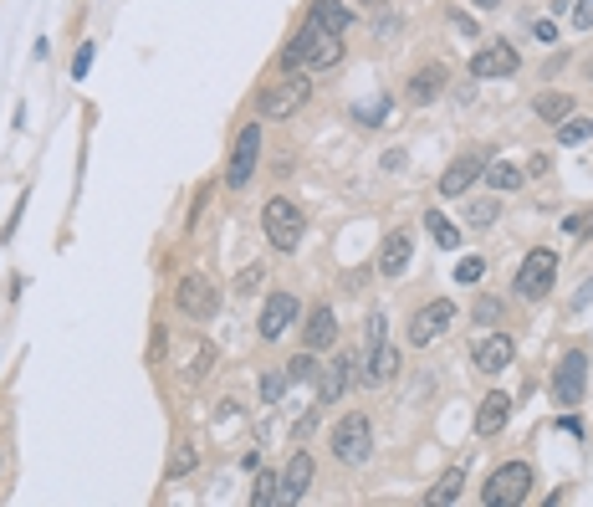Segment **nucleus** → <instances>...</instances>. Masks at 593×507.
Masks as SVG:
<instances>
[{
	"label": "nucleus",
	"instance_id": "1",
	"mask_svg": "<svg viewBox=\"0 0 593 507\" xmlns=\"http://www.w3.org/2000/svg\"><path fill=\"white\" fill-rule=\"evenodd\" d=\"M343 36L317 26V21H302L296 36L281 47V72H328V67L343 62Z\"/></svg>",
	"mask_w": 593,
	"mask_h": 507
},
{
	"label": "nucleus",
	"instance_id": "2",
	"mask_svg": "<svg viewBox=\"0 0 593 507\" xmlns=\"http://www.w3.org/2000/svg\"><path fill=\"white\" fill-rule=\"evenodd\" d=\"M261 231H266V241H271L277 252H296V241H302V231H307L302 206H296L292 195H271V200L261 206Z\"/></svg>",
	"mask_w": 593,
	"mask_h": 507
},
{
	"label": "nucleus",
	"instance_id": "3",
	"mask_svg": "<svg viewBox=\"0 0 593 507\" xmlns=\"http://www.w3.org/2000/svg\"><path fill=\"white\" fill-rule=\"evenodd\" d=\"M552 282H558V252H547V246L522 256V267H516V277H512L516 298H527V302H543L547 292H552Z\"/></svg>",
	"mask_w": 593,
	"mask_h": 507
},
{
	"label": "nucleus",
	"instance_id": "4",
	"mask_svg": "<svg viewBox=\"0 0 593 507\" xmlns=\"http://www.w3.org/2000/svg\"><path fill=\"white\" fill-rule=\"evenodd\" d=\"M527 492H532V466L527 461H506V466H497V472L486 476L481 502L486 507H516V502H527Z\"/></svg>",
	"mask_w": 593,
	"mask_h": 507
},
{
	"label": "nucleus",
	"instance_id": "5",
	"mask_svg": "<svg viewBox=\"0 0 593 507\" xmlns=\"http://www.w3.org/2000/svg\"><path fill=\"white\" fill-rule=\"evenodd\" d=\"M313 97V82H307V72H287L281 82H271L261 97H256V113L261 118H292L302 103Z\"/></svg>",
	"mask_w": 593,
	"mask_h": 507
},
{
	"label": "nucleus",
	"instance_id": "6",
	"mask_svg": "<svg viewBox=\"0 0 593 507\" xmlns=\"http://www.w3.org/2000/svg\"><path fill=\"white\" fill-rule=\"evenodd\" d=\"M588 395V354L583 349H568L552 369V400H558L562 410H578Z\"/></svg>",
	"mask_w": 593,
	"mask_h": 507
},
{
	"label": "nucleus",
	"instance_id": "7",
	"mask_svg": "<svg viewBox=\"0 0 593 507\" xmlns=\"http://www.w3.org/2000/svg\"><path fill=\"white\" fill-rule=\"evenodd\" d=\"M374 451V426H369V415H343L338 426H333V456L348 461V466H359L369 461Z\"/></svg>",
	"mask_w": 593,
	"mask_h": 507
},
{
	"label": "nucleus",
	"instance_id": "8",
	"mask_svg": "<svg viewBox=\"0 0 593 507\" xmlns=\"http://www.w3.org/2000/svg\"><path fill=\"white\" fill-rule=\"evenodd\" d=\"M256 159H261V124H246L231 143V164H225V185L231 190H246L251 175H256Z\"/></svg>",
	"mask_w": 593,
	"mask_h": 507
},
{
	"label": "nucleus",
	"instance_id": "9",
	"mask_svg": "<svg viewBox=\"0 0 593 507\" xmlns=\"http://www.w3.org/2000/svg\"><path fill=\"white\" fill-rule=\"evenodd\" d=\"M455 323V302L451 298H435V302H424L420 313H415V323H409V344L415 349H430L435 338H445Z\"/></svg>",
	"mask_w": 593,
	"mask_h": 507
},
{
	"label": "nucleus",
	"instance_id": "10",
	"mask_svg": "<svg viewBox=\"0 0 593 507\" xmlns=\"http://www.w3.org/2000/svg\"><path fill=\"white\" fill-rule=\"evenodd\" d=\"M174 308H179L185 318H195V323L215 318V308H220L215 282H210V277H185V282L174 287Z\"/></svg>",
	"mask_w": 593,
	"mask_h": 507
},
{
	"label": "nucleus",
	"instance_id": "11",
	"mask_svg": "<svg viewBox=\"0 0 593 507\" xmlns=\"http://www.w3.org/2000/svg\"><path fill=\"white\" fill-rule=\"evenodd\" d=\"M512 359H516V344H512V333H501V328L476 338V349H470V364L481 374H501V369H512Z\"/></svg>",
	"mask_w": 593,
	"mask_h": 507
},
{
	"label": "nucleus",
	"instance_id": "12",
	"mask_svg": "<svg viewBox=\"0 0 593 507\" xmlns=\"http://www.w3.org/2000/svg\"><path fill=\"white\" fill-rule=\"evenodd\" d=\"M516 62H522V57H516V47L497 36V41H486V47L476 51V57H470V78H481V82H491V78H512Z\"/></svg>",
	"mask_w": 593,
	"mask_h": 507
},
{
	"label": "nucleus",
	"instance_id": "13",
	"mask_svg": "<svg viewBox=\"0 0 593 507\" xmlns=\"http://www.w3.org/2000/svg\"><path fill=\"white\" fill-rule=\"evenodd\" d=\"M313 456L307 451H292V461L281 466V476H277V502H302L307 492H313Z\"/></svg>",
	"mask_w": 593,
	"mask_h": 507
},
{
	"label": "nucleus",
	"instance_id": "14",
	"mask_svg": "<svg viewBox=\"0 0 593 507\" xmlns=\"http://www.w3.org/2000/svg\"><path fill=\"white\" fill-rule=\"evenodd\" d=\"M296 318H302V308H296L292 292H271V298H266V308H261V318H256V333L271 344V338H281V333L292 328Z\"/></svg>",
	"mask_w": 593,
	"mask_h": 507
},
{
	"label": "nucleus",
	"instance_id": "15",
	"mask_svg": "<svg viewBox=\"0 0 593 507\" xmlns=\"http://www.w3.org/2000/svg\"><path fill=\"white\" fill-rule=\"evenodd\" d=\"M481 175H486V154H461V159H451V164H445V175H440V195H445V200H455V195H466Z\"/></svg>",
	"mask_w": 593,
	"mask_h": 507
},
{
	"label": "nucleus",
	"instance_id": "16",
	"mask_svg": "<svg viewBox=\"0 0 593 507\" xmlns=\"http://www.w3.org/2000/svg\"><path fill=\"white\" fill-rule=\"evenodd\" d=\"M445 88H451V72H445L440 62H424V67H415V72H409L405 97H409V103H435Z\"/></svg>",
	"mask_w": 593,
	"mask_h": 507
},
{
	"label": "nucleus",
	"instance_id": "17",
	"mask_svg": "<svg viewBox=\"0 0 593 507\" xmlns=\"http://www.w3.org/2000/svg\"><path fill=\"white\" fill-rule=\"evenodd\" d=\"M506 420H512V395H506V390L481 395V405H476V436H501Z\"/></svg>",
	"mask_w": 593,
	"mask_h": 507
},
{
	"label": "nucleus",
	"instance_id": "18",
	"mask_svg": "<svg viewBox=\"0 0 593 507\" xmlns=\"http://www.w3.org/2000/svg\"><path fill=\"white\" fill-rule=\"evenodd\" d=\"M348 380H353V359H348V354H338L333 364L317 369V405H338V400H343V390H348Z\"/></svg>",
	"mask_w": 593,
	"mask_h": 507
},
{
	"label": "nucleus",
	"instance_id": "19",
	"mask_svg": "<svg viewBox=\"0 0 593 507\" xmlns=\"http://www.w3.org/2000/svg\"><path fill=\"white\" fill-rule=\"evenodd\" d=\"M409 256H415V241H409V231H389V236H384V246H379V277H399V272L409 267Z\"/></svg>",
	"mask_w": 593,
	"mask_h": 507
},
{
	"label": "nucleus",
	"instance_id": "20",
	"mask_svg": "<svg viewBox=\"0 0 593 507\" xmlns=\"http://www.w3.org/2000/svg\"><path fill=\"white\" fill-rule=\"evenodd\" d=\"M302 344H307L313 354L338 344V318H333V308H313V313H307V323H302Z\"/></svg>",
	"mask_w": 593,
	"mask_h": 507
},
{
	"label": "nucleus",
	"instance_id": "21",
	"mask_svg": "<svg viewBox=\"0 0 593 507\" xmlns=\"http://www.w3.org/2000/svg\"><path fill=\"white\" fill-rule=\"evenodd\" d=\"M399 374V354L389 349V338L384 344H369V364H363V380L369 384H389Z\"/></svg>",
	"mask_w": 593,
	"mask_h": 507
},
{
	"label": "nucleus",
	"instance_id": "22",
	"mask_svg": "<svg viewBox=\"0 0 593 507\" xmlns=\"http://www.w3.org/2000/svg\"><path fill=\"white\" fill-rule=\"evenodd\" d=\"M307 21H317V26H328V32H338V36H348V26H353V16H348L343 0H313Z\"/></svg>",
	"mask_w": 593,
	"mask_h": 507
},
{
	"label": "nucleus",
	"instance_id": "23",
	"mask_svg": "<svg viewBox=\"0 0 593 507\" xmlns=\"http://www.w3.org/2000/svg\"><path fill=\"white\" fill-rule=\"evenodd\" d=\"M588 139H593V118L573 108V113L558 124V143H562V149H578V143H588Z\"/></svg>",
	"mask_w": 593,
	"mask_h": 507
},
{
	"label": "nucleus",
	"instance_id": "24",
	"mask_svg": "<svg viewBox=\"0 0 593 507\" xmlns=\"http://www.w3.org/2000/svg\"><path fill=\"white\" fill-rule=\"evenodd\" d=\"M461 487H466V466H451V472L440 476L435 487L424 492V502H430V507H445V502H455V497H461Z\"/></svg>",
	"mask_w": 593,
	"mask_h": 507
},
{
	"label": "nucleus",
	"instance_id": "25",
	"mask_svg": "<svg viewBox=\"0 0 593 507\" xmlns=\"http://www.w3.org/2000/svg\"><path fill=\"white\" fill-rule=\"evenodd\" d=\"M532 113H537L543 124H552V128H558L562 118L573 113V97H568V93H537V103H532Z\"/></svg>",
	"mask_w": 593,
	"mask_h": 507
},
{
	"label": "nucleus",
	"instance_id": "26",
	"mask_svg": "<svg viewBox=\"0 0 593 507\" xmlns=\"http://www.w3.org/2000/svg\"><path fill=\"white\" fill-rule=\"evenodd\" d=\"M486 185L491 190H522L527 185V170H516V164H506V159H497V164H486Z\"/></svg>",
	"mask_w": 593,
	"mask_h": 507
},
{
	"label": "nucleus",
	"instance_id": "27",
	"mask_svg": "<svg viewBox=\"0 0 593 507\" xmlns=\"http://www.w3.org/2000/svg\"><path fill=\"white\" fill-rule=\"evenodd\" d=\"M424 231H430V236H435V246H445V252H455V246H461V226L445 221L435 206L424 210Z\"/></svg>",
	"mask_w": 593,
	"mask_h": 507
},
{
	"label": "nucleus",
	"instance_id": "28",
	"mask_svg": "<svg viewBox=\"0 0 593 507\" xmlns=\"http://www.w3.org/2000/svg\"><path fill=\"white\" fill-rule=\"evenodd\" d=\"M317 354L313 349H302V354H292V359H287V384H313L317 380Z\"/></svg>",
	"mask_w": 593,
	"mask_h": 507
},
{
	"label": "nucleus",
	"instance_id": "29",
	"mask_svg": "<svg viewBox=\"0 0 593 507\" xmlns=\"http://www.w3.org/2000/svg\"><path fill=\"white\" fill-rule=\"evenodd\" d=\"M470 318H476L481 328H497V323H506V302L491 298V292H481V298H476V308H470Z\"/></svg>",
	"mask_w": 593,
	"mask_h": 507
},
{
	"label": "nucleus",
	"instance_id": "30",
	"mask_svg": "<svg viewBox=\"0 0 593 507\" xmlns=\"http://www.w3.org/2000/svg\"><path fill=\"white\" fill-rule=\"evenodd\" d=\"M281 390H287V369H266V374H261V400H266V405H277Z\"/></svg>",
	"mask_w": 593,
	"mask_h": 507
},
{
	"label": "nucleus",
	"instance_id": "31",
	"mask_svg": "<svg viewBox=\"0 0 593 507\" xmlns=\"http://www.w3.org/2000/svg\"><path fill=\"white\" fill-rule=\"evenodd\" d=\"M497 216H501V200H476V206L466 210V221H470V226H491Z\"/></svg>",
	"mask_w": 593,
	"mask_h": 507
},
{
	"label": "nucleus",
	"instance_id": "32",
	"mask_svg": "<svg viewBox=\"0 0 593 507\" xmlns=\"http://www.w3.org/2000/svg\"><path fill=\"white\" fill-rule=\"evenodd\" d=\"M251 502H256V507L277 502V476H271V472H261V476H256V487H251Z\"/></svg>",
	"mask_w": 593,
	"mask_h": 507
},
{
	"label": "nucleus",
	"instance_id": "33",
	"mask_svg": "<svg viewBox=\"0 0 593 507\" xmlns=\"http://www.w3.org/2000/svg\"><path fill=\"white\" fill-rule=\"evenodd\" d=\"M195 466H200V451H195V446H185V451L169 461V482H174V476H189Z\"/></svg>",
	"mask_w": 593,
	"mask_h": 507
},
{
	"label": "nucleus",
	"instance_id": "34",
	"mask_svg": "<svg viewBox=\"0 0 593 507\" xmlns=\"http://www.w3.org/2000/svg\"><path fill=\"white\" fill-rule=\"evenodd\" d=\"M486 277V262L481 256H461V267H455V282H481Z\"/></svg>",
	"mask_w": 593,
	"mask_h": 507
},
{
	"label": "nucleus",
	"instance_id": "35",
	"mask_svg": "<svg viewBox=\"0 0 593 507\" xmlns=\"http://www.w3.org/2000/svg\"><path fill=\"white\" fill-rule=\"evenodd\" d=\"M562 231H568V236H593V210H578V216H568V221H562Z\"/></svg>",
	"mask_w": 593,
	"mask_h": 507
},
{
	"label": "nucleus",
	"instance_id": "36",
	"mask_svg": "<svg viewBox=\"0 0 593 507\" xmlns=\"http://www.w3.org/2000/svg\"><path fill=\"white\" fill-rule=\"evenodd\" d=\"M384 113H389V97H379V103H363V108H359V124H389Z\"/></svg>",
	"mask_w": 593,
	"mask_h": 507
},
{
	"label": "nucleus",
	"instance_id": "37",
	"mask_svg": "<svg viewBox=\"0 0 593 507\" xmlns=\"http://www.w3.org/2000/svg\"><path fill=\"white\" fill-rule=\"evenodd\" d=\"M527 26H532V36H537L543 47H552V41H558V26H552V21H537V16H532Z\"/></svg>",
	"mask_w": 593,
	"mask_h": 507
},
{
	"label": "nucleus",
	"instance_id": "38",
	"mask_svg": "<svg viewBox=\"0 0 593 507\" xmlns=\"http://www.w3.org/2000/svg\"><path fill=\"white\" fill-rule=\"evenodd\" d=\"M573 26L578 32H593V0H578L573 5Z\"/></svg>",
	"mask_w": 593,
	"mask_h": 507
},
{
	"label": "nucleus",
	"instance_id": "39",
	"mask_svg": "<svg viewBox=\"0 0 593 507\" xmlns=\"http://www.w3.org/2000/svg\"><path fill=\"white\" fill-rule=\"evenodd\" d=\"M384 338H389V318L374 313V318H369V344H384Z\"/></svg>",
	"mask_w": 593,
	"mask_h": 507
},
{
	"label": "nucleus",
	"instance_id": "40",
	"mask_svg": "<svg viewBox=\"0 0 593 507\" xmlns=\"http://www.w3.org/2000/svg\"><path fill=\"white\" fill-rule=\"evenodd\" d=\"M87 67H93V41L78 47V57H72V78H87Z\"/></svg>",
	"mask_w": 593,
	"mask_h": 507
},
{
	"label": "nucleus",
	"instance_id": "41",
	"mask_svg": "<svg viewBox=\"0 0 593 507\" xmlns=\"http://www.w3.org/2000/svg\"><path fill=\"white\" fill-rule=\"evenodd\" d=\"M451 26H455V32H461V36H476V26H470V16H461V11H455V16H451Z\"/></svg>",
	"mask_w": 593,
	"mask_h": 507
},
{
	"label": "nucleus",
	"instance_id": "42",
	"mask_svg": "<svg viewBox=\"0 0 593 507\" xmlns=\"http://www.w3.org/2000/svg\"><path fill=\"white\" fill-rule=\"evenodd\" d=\"M470 5H476V11H501L506 0H470Z\"/></svg>",
	"mask_w": 593,
	"mask_h": 507
},
{
	"label": "nucleus",
	"instance_id": "43",
	"mask_svg": "<svg viewBox=\"0 0 593 507\" xmlns=\"http://www.w3.org/2000/svg\"><path fill=\"white\" fill-rule=\"evenodd\" d=\"M583 78H588V82H593V57H588V62H583Z\"/></svg>",
	"mask_w": 593,
	"mask_h": 507
},
{
	"label": "nucleus",
	"instance_id": "44",
	"mask_svg": "<svg viewBox=\"0 0 593 507\" xmlns=\"http://www.w3.org/2000/svg\"><path fill=\"white\" fill-rule=\"evenodd\" d=\"M363 5H369V11H379V5H389V0H363Z\"/></svg>",
	"mask_w": 593,
	"mask_h": 507
}]
</instances>
